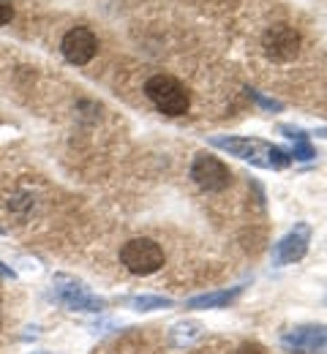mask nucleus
<instances>
[{"mask_svg":"<svg viewBox=\"0 0 327 354\" xmlns=\"http://www.w3.org/2000/svg\"><path fill=\"white\" fill-rule=\"evenodd\" d=\"M210 147L224 150V153H230L251 167H259V169L281 172L292 164V156L283 147L265 142V139H256V136H210Z\"/></svg>","mask_w":327,"mask_h":354,"instance_id":"1","label":"nucleus"},{"mask_svg":"<svg viewBox=\"0 0 327 354\" xmlns=\"http://www.w3.org/2000/svg\"><path fill=\"white\" fill-rule=\"evenodd\" d=\"M52 297L66 310H77V313H101L106 308V300L98 297L85 281L63 272L52 278Z\"/></svg>","mask_w":327,"mask_h":354,"instance_id":"2","label":"nucleus"},{"mask_svg":"<svg viewBox=\"0 0 327 354\" xmlns=\"http://www.w3.org/2000/svg\"><path fill=\"white\" fill-rule=\"evenodd\" d=\"M144 95L153 101V106L169 118H180L191 109V95L186 85L169 74H156L144 82Z\"/></svg>","mask_w":327,"mask_h":354,"instance_id":"3","label":"nucleus"},{"mask_svg":"<svg viewBox=\"0 0 327 354\" xmlns=\"http://www.w3.org/2000/svg\"><path fill=\"white\" fill-rule=\"evenodd\" d=\"M164 262H167L164 248L150 237H134V240L123 243V248H120V265L131 275H142V278L153 275L164 267Z\"/></svg>","mask_w":327,"mask_h":354,"instance_id":"4","label":"nucleus"},{"mask_svg":"<svg viewBox=\"0 0 327 354\" xmlns=\"http://www.w3.org/2000/svg\"><path fill=\"white\" fill-rule=\"evenodd\" d=\"M191 180L202 191L221 194V191H227L232 185V172L221 158H216L210 153H196L194 161H191Z\"/></svg>","mask_w":327,"mask_h":354,"instance_id":"5","label":"nucleus"},{"mask_svg":"<svg viewBox=\"0 0 327 354\" xmlns=\"http://www.w3.org/2000/svg\"><path fill=\"white\" fill-rule=\"evenodd\" d=\"M281 349L289 354H327V324H295L281 335Z\"/></svg>","mask_w":327,"mask_h":354,"instance_id":"6","label":"nucleus"},{"mask_svg":"<svg viewBox=\"0 0 327 354\" xmlns=\"http://www.w3.org/2000/svg\"><path fill=\"white\" fill-rule=\"evenodd\" d=\"M311 226L308 223H295L273 248V265L286 267L300 262L306 254H308V245H311Z\"/></svg>","mask_w":327,"mask_h":354,"instance_id":"7","label":"nucleus"},{"mask_svg":"<svg viewBox=\"0 0 327 354\" xmlns=\"http://www.w3.org/2000/svg\"><path fill=\"white\" fill-rule=\"evenodd\" d=\"M262 49H265V55H268L270 60H276V63H289V60H295L297 52H300V36H297V30H292L289 25H273V28H268L265 36H262Z\"/></svg>","mask_w":327,"mask_h":354,"instance_id":"8","label":"nucleus"},{"mask_svg":"<svg viewBox=\"0 0 327 354\" xmlns=\"http://www.w3.org/2000/svg\"><path fill=\"white\" fill-rule=\"evenodd\" d=\"M60 49H63V57H66L68 63L85 66V63L93 60L95 52H98V39H95L88 28H74V30H68V33L63 36Z\"/></svg>","mask_w":327,"mask_h":354,"instance_id":"9","label":"nucleus"},{"mask_svg":"<svg viewBox=\"0 0 327 354\" xmlns=\"http://www.w3.org/2000/svg\"><path fill=\"white\" fill-rule=\"evenodd\" d=\"M245 292L243 283H237L232 289H216V292H205V295H196V297H188L186 308L188 310H218V308H230L234 300Z\"/></svg>","mask_w":327,"mask_h":354,"instance_id":"10","label":"nucleus"},{"mask_svg":"<svg viewBox=\"0 0 327 354\" xmlns=\"http://www.w3.org/2000/svg\"><path fill=\"white\" fill-rule=\"evenodd\" d=\"M123 303L131 310H137V313H153V310L175 308V300L172 297H164V295H131Z\"/></svg>","mask_w":327,"mask_h":354,"instance_id":"11","label":"nucleus"},{"mask_svg":"<svg viewBox=\"0 0 327 354\" xmlns=\"http://www.w3.org/2000/svg\"><path fill=\"white\" fill-rule=\"evenodd\" d=\"M205 335V324H199V322H194V319H186V322H178V324H172V330H169V338H172V344L175 346H191L196 338H202Z\"/></svg>","mask_w":327,"mask_h":354,"instance_id":"12","label":"nucleus"},{"mask_svg":"<svg viewBox=\"0 0 327 354\" xmlns=\"http://www.w3.org/2000/svg\"><path fill=\"white\" fill-rule=\"evenodd\" d=\"M286 153L292 156V161H295V158H297V161H311V158H317V150H314V145L308 142V136L295 139L292 150H286Z\"/></svg>","mask_w":327,"mask_h":354,"instance_id":"13","label":"nucleus"},{"mask_svg":"<svg viewBox=\"0 0 327 354\" xmlns=\"http://www.w3.org/2000/svg\"><path fill=\"white\" fill-rule=\"evenodd\" d=\"M248 95L262 106V109H268V112H281L283 109V104L281 101H276V98H268V95H262L259 90H254V88H248Z\"/></svg>","mask_w":327,"mask_h":354,"instance_id":"14","label":"nucleus"},{"mask_svg":"<svg viewBox=\"0 0 327 354\" xmlns=\"http://www.w3.org/2000/svg\"><path fill=\"white\" fill-rule=\"evenodd\" d=\"M33 205V196L30 194H17L14 199H8V210H25Z\"/></svg>","mask_w":327,"mask_h":354,"instance_id":"15","label":"nucleus"},{"mask_svg":"<svg viewBox=\"0 0 327 354\" xmlns=\"http://www.w3.org/2000/svg\"><path fill=\"white\" fill-rule=\"evenodd\" d=\"M237 354H270L259 341H245V344H240L237 346Z\"/></svg>","mask_w":327,"mask_h":354,"instance_id":"16","label":"nucleus"},{"mask_svg":"<svg viewBox=\"0 0 327 354\" xmlns=\"http://www.w3.org/2000/svg\"><path fill=\"white\" fill-rule=\"evenodd\" d=\"M11 17H14V6H11V0H0V25L11 22Z\"/></svg>","mask_w":327,"mask_h":354,"instance_id":"17","label":"nucleus"},{"mask_svg":"<svg viewBox=\"0 0 327 354\" xmlns=\"http://www.w3.org/2000/svg\"><path fill=\"white\" fill-rule=\"evenodd\" d=\"M0 278H6V281H14V278H17V272H14V270H11L8 265H3V262H0Z\"/></svg>","mask_w":327,"mask_h":354,"instance_id":"18","label":"nucleus"},{"mask_svg":"<svg viewBox=\"0 0 327 354\" xmlns=\"http://www.w3.org/2000/svg\"><path fill=\"white\" fill-rule=\"evenodd\" d=\"M314 136H319V139H327V129H317Z\"/></svg>","mask_w":327,"mask_h":354,"instance_id":"19","label":"nucleus"},{"mask_svg":"<svg viewBox=\"0 0 327 354\" xmlns=\"http://www.w3.org/2000/svg\"><path fill=\"white\" fill-rule=\"evenodd\" d=\"M0 234H3V226H0Z\"/></svg>","mask_w":327,"mask_h":354,"instance_id":"20","label":"nucleus"}]
</instances>
